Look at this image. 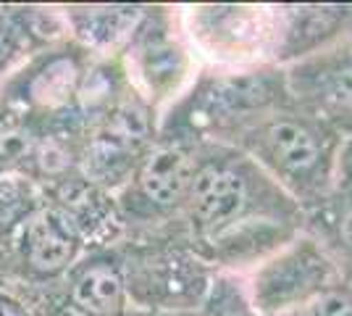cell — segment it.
I'll return each mask as SVG.
<instances>
[{
    "instance_id": "6da1fadb",
    "label": "cell",
    "mask_w": 352,
    "mask_h": 316,
    "mask_svg": "<svg viewBox=\"0 0 352 316\" xmlns=\"http://www.w3.org/2000/svg\"><path fill=\"white\" fill-rule=\"evenodd\" d=\"M337 269L316 242L297 240L271 261H265L252 280V301L263 314H289L323 290H331Z\"/></svg>"
},
{
    "instance_id": "7a4b0ae2",
    "label": "cell",
    "mask_w": 352,
    "mask_h": 316,
    "mask_svg": "<svg viewBox=\"0 0 352 316\" xmlns=\"http://www.w3.org/2000/svg\"><path fill=\"white\" fill-rule=\"evenodd\" d=\"M248 145L279 180L308 190L323 174V140L308 121L274 116L250 132Z\"/></svg>"
},
{
    "instance_id": "3957f363",
    "label": "cell",
    "mask_w": 352,
    "mask_h": 316,
    "mask_svg": "<svg viewBox=\"0 0 352 316\" xmlns=\"http://www.w3.org/2000/svg\"><path fill=\"white\" fill-rule=\"evenodd\" d=\"M187 200L192 219L200 227L216 232L232 229L248 206V182L232 166L206 164L195 171Z\"/></svg>"
},
{
    "instance_id": "277c9868",
    "label": "cell",
    "mask_w": 352,
    "mask_h": 316,
    "mask_svg": "<svg viewBox=\"0 0 352 316\" xmlns=\"http://www.w3.org/2000/svg\"><path fill=\"white\" fill-rule=\"evenodd\" d=\"M82 242L72 216L56 209H40L21 227V256L40 274H58L79 253Z\"/></svg>"
},
{
    "instance_id": "5b68a950",
    "label": "cell",
    "mask_w": 352,
    "mask_h": 316,
    "mask_svg": "<svg viewBox=\"0 0 352 316\" xmlns=\"http://www.w3.org/2000/svg\"><path fill=\"white\" fill-rule=\"evenodd\" d=\"M197 166L192 156L179 145L153 148L137 169V182L145 198L155 206H176L190 193Z\"/></svg>"
},
{
    "instance_id": "8992f818",
    "label": "cell",
    "mask_w": 352,
    "mask_h": 316,
    "mask_svg": "<svg viewBox=\"0 0 352 316\" xmlns=\"http://www.w3.org/2000/svg\"><path fill=\"white\" fill-rule=\"evenodd\" d=\"M126 303L124 277L111 261H92L74 274L72 306L89 316H121Z\"/></svg>"
},
{
    "instance_id": "52a82bcc",
    "label": "cell",
    "mask_w": 352,
    "mask_h": 316,
    "mask_svg": "<svg viewBox=\"0 0 352 316\" xmlns=\"http://www.w3.org/2000/svg\"><path fill=\"white\" fill-rule=\"evenodd\" d=\"M213 24L203 27V34L213 37V45L226 53H245L248 48L261 45L263 27L255 8H210Z\"/></svg>"
},
{
    "instance_id": "ba28073f",
    "label": "cell",
    "mask_w": 352,
    "mask_h": 316,
    "mask_svg": "<svg viewBox=\"0 0 352 316\" xmlns=\"http://www.w3.org/2000/svg\"><path fill=\"white\" fill-rule=\"evenodd\" d=\"M184 72H187V59L174 43L155 40V43L145 45V50H142V74L147 76L153 90H174L179 79L184 76Z\"/></svg>"
},
{
    "instance_id": "9c48e42d",
    "label": "cell",
    "mask_w": 352,
    "mask_h": 316,
    "mask_svg": "<svg viewBox=\"0 0 352 316\" xmlns=\"http://www.w3.org/2000/svg\"><path fill=\"white\" fill-rule=\"evenodd\" d=\"M134 16V8H87V14L76 16V30L87 43L108 45L132 30Z\"/></svg>"
},
{
    "instance_id": "30bf717a",
    "label": "cell",
    "mask_w": 352,
    "mask_h": 316,
    "mask_svg": "<svg viewBox=\"0 0 352 316\" xmlns=\"http://www.w3.org/2000/svg\"><path fill=\"white\" fill-rule=\"evenodd\" d=\"M316 92H318V101H323L329 108L352 114V56L323 66L316 79Z\"/></svg>"
},
{
    "instance_id": "8fae6325",
    "label": "cell",
    "mask_w": 352,
    "mask_h": 316,
    "mask_svg": "<svg viewBox=\"0 0 352 316\" xmlns=\"http://www.w3.org/2000/svg\"><path fill=\"white\" fill-rule=\"evenodd\" d=\"M287 316H352V298L342 290H323Z\"/></svg>"
},
{
    "instance_id": "7c38bea8",
    "label": "cell",
    "mask_w": 352,
    "mask_h": 316,
    "mask_svg": "<svg viewBox=\"0 0 352 316\" xmlns=\"http://www.w3.org/2000/svg\"><path fill=\"white\" fill-rule=\"evenodd\" d=\"M21 45H24V40H21V27L16 24V19L0 14V74L11 66V61L19 56Z\"/></svg>"
},
{
    "instance_id": "4fadbf2b",
    "label": "cell",
    "mask_w": 352,
    "mask_h": 316,
    "mask_svg": "<svg viewBox=\"0 0 352 316\" xmlns=\"http://www.w3.org/2000/svg\"><path fill=\"white\" fill-rule=\"evenodd\" d=\"M337 232H339V240H342V245H344V248L352 253V198L344 203V206H342V211H339Z\"/></svg>"
},
{
    "instance_id": "5bb4252c",
    "label": "cell",
    "mask_w": 352,
    "mask_h": 316,
    "mask_svg": "<svg viewBox=\"0 0 352 316\" xmlns=\"http://www.w3.org/2000/svg\"><path fill=\"white\" fill-rule=\"evenodd\" d=\"M0 316H34L30 306L8 293H0Z\"/></svg>"
},
{
    "instance_id": "9a60e30c",
    "label": "cell",
    "mask_w": 352,
    "mask_h": 316,
    "mask_svg": "<svg viewBox=\"0 0 352 316\" xmlns=\"http://www.w3.org/2000/svg\"><path fill=\"white\" fill-rule=\"evenodd\" d=\"M56 316H89V314H85V311H79L76 306H72V303H69V306H60L58 311H56Z\"/></svg>"
}]
</instances>
